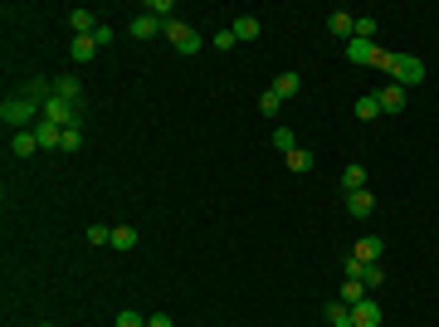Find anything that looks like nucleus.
Listing matches in <instances>:
<instances>
[{"instance_id":"obj_1","label":"nucleus","mask_w":439,"mask_h":327,"mask_svg":"<svg viewBox=\"0 0 439 327\" xmlns=\"http://www.w3.org/2000/svg\"><path fill=\"white\" fill-rule=\"evenodd\" d=\"M386 74H391L400 88H415V83H425V64L415 59V54H391V59H386Z\"/></svg>"},{"instance_id":"obj_2","label":"nucleus","mask_w":439,"mask_h":327,"mask_svg":"<svg viewBox=\"0 0 439 327\" xmlns=\"http://www.w3.org/2000/svg\"><path fill=\"white\" fill-rule=\"evenodd\" d=\"M44 123H54V127H78V123H83V107H74V103H64V98H54V93H49V103H44Z\"/></svg>"},{"instance_id":"obj_3","label":"nucleus","mask_w":439,"mask_h":327,"mask_svg":"<svg viewBox=\"0 0 439 327\" xmlns=\"http://www.w3.org/2000/svg\"><path fill=\"white\" fill-rule=\"evenodd\" d=\"M347 59H352V64H376V69H386L391 54H386V49H376L371 39H347Z\"/></svg>"},{"instance_id":"obj_4","label":"nucleus","mask_w":439,"mask_h":327,"mask_svg":"<svg viewBox=\"0 0 439 327\" xmlns=\"http://www.w3.org/2000/svg\"><path fill=\"white\" fill-rule=\"evenodd\" d=\"M167 39L176 44V54H200V44H205V39H200L191 25H181V20H171V25H167Z\"/></svg>"},{"instance_id":"obj_5","label":"nucleus","mask_w":439,"mask_h":327,"mask_svg":"<svg viewBox=\"0 0 439 327\" xmlns=\"http://www.w3.org/2000/svg\"><path fill=\"white\" fill-rule=\"evenodd\" d=\"M381 317H386V313H381L376 298H361V303L352 308V327H381Z\"/></svg>"},{"instance_id":"obj_6","label":"nucleus","mask_w":439,"mask_h":327,"mask_svg":"<svg viewBox=\"0 0 439 327\" xmlns=\"http://www.w3.org/2000/svg\"><path fill=\"white\" fill-rule=\"evenodd\" d=\"M352 254H356L361 264H381V254H386V240H381V235H366V240L352 244Z\"/></svg>"},{"instance_id":"obj_7","label":"nucleus","mask_w":439,"mask_h":327,"mask_svg":"<svg viewBox=\"0 0 439 327\" xmlns=\"http://www.w3.org/2000/svg\"><path fill=\"white\" fill-rule=\"evenodd\" d=\"M69 59H74V64H88V59H98V39H93V34H74V44H69Z\"/></svg>"},{"instance_id":"obj_8","label":"nucleus","mask_w":439,"mask_h":327,"mask_svg":"<svg viewBox=\"0 0 439 327\" xmlns=\"http://www.w3.org/2000/svg\"><path fill=\"white\" fill-rule=\"evenodd\" d=\"M54 98H64V103H74V107H83V83L78 78H54Z\"/></svg>"},{"instance_id":"obj_9","label":"nucleus","mask_w":439,"mask_h":327,"mask_svg":"<svg viewBox=\"0 0 439 327\" xmlns=\"http://www.w3.org/2000/svg\"><path fill=\"white\" fill-rule=\"evenodd\" d=\"M34 137H39V151H54V147H64V127H54V123H34Z\"/></svg>"},{"instance_id":"obj_10","label":"nucleus","mask_w":439,"mask_h":327,"mask_svg":"<svg viewBox=\"0 0 439 327\" xmlns=\"http://www.w3.org/2000/svg\"><path fill=\"white\" fill-rule=\"evenodd\" d=\"M127 30H132V39H151V34H167V20H156V15H137Z\"/></svg>"},{"instance_id":"obj_11","label":"nucleus","mask_w":439,"mask_h":327,"mask_svg":"<svg viewBox=\"0 0 439 327\" xmlns=\"http://www.w3.org/2000/svg\"><path fill=\"white\" fill-rule=\"evenodd\" d=\"M342 200H347V215H356V220L376 215V200H371V191H352V196H342Z\"/></svg>"},{"instance_id":"obj_12","label":"nucleus","mask_w":439,"mask_h":327,"mask_svg":"<svg viewBox=\"0 0 439 327\" xmlns=\"http://www.w3.org/2000/svg\"><path fill=\"white\" fill-rule=\"evenodd\" d=\"M376 103H381V113H400V107H405V88H400V83L381 88V93H376Z\"/></svg>"},{"instance_id":"obj_13","label":"nucleus","mask_w":439,"mask_h":327,"mask_svg":"<svg viewBox=\"0 0 439 327\" xmlns=\"http://www.w3.org/2000/svg\"><path fill=\"white\" fill-rule=\"evenodd\" d=\"M327 30H332V34H342V39H352V34H356V15L332 10V15H327Z\"/></svg>"},{"instance_id":"obj_14","label":"nucleus","mask_w":439,"mask_h":327,"mask_svg":"<svg viewBox=\"0 0 439 327\" xmlns=\"http://www.w3.org/2000/svg\"><path fill=\"white\" fill-rule=\"evenodd\" d=\"M268 88H273V93H279V98H293V93L303 88V74H293V69H283V74H279V78H273Z\"/></svg>"},{"instance_id":"obj_15","label":"nucleus","mask_w":439,"mask_h":327,"mask_svg":"<svg viewBox=\"0 0 439 327\" xmlns=\"http://www.w3.org/2000/svg\"><path fill=\"white\" fill-rule=\"evenodd\" d=\"M352 191H366V167H342V196H352Z\"/></svg>"},{"instance_id":"obj_16","label":"nucleus","mask_w":439,"mask_h":327,"mask_svg":"<svg viewBox=\"0 0 439 327\" xmlns=\"http://www.w3.org/2000/svg\"><path fill=\"white\" fill-rule=\"evenodd\" d=\"M10 151H15V156H34V151H39L34 127H30V132H10Z\"/></svg>"},{"instance_id":"obj_17","label":"nucleus","mask_w":439,"mask_h":327,"mask_svg":"<svg viewBox=\"0 0 439 327\" xmlns=\"http://www.w3.org/2000/svg\"><path fill=\"white\" fill-rule=\"evenodd\" d=\"M69 25H74V34H98V15L93 10H69Z\"/></svg>"},{"instance_id":"obj_18","label":"nucleus","mask_w":439,"mask_h":327,"mask_svg":"<svg viewBox=\"0 0 439 327\" xmlns=\"http://www.w3.org/2000/svg\"><path fill=\"white\" fill-rule=\"evenodd\" d=\"M230 30H235V39H239V44H249V39H259V30H264V25H259L254 15H239Z\"/></svg>"},{"instance_id":"obj_19","label":"nucleus","mask_w":439,"mask_h":327,"mask_svg":"<svg viewBox=\"0 0 439 327\" xmlns=\"http://www.w3.org/2000/svg\"><path fill=\"white\" fill-rule=\"evenodd\" d=\"M327 327H352V308H347L342 298L327 303Z\"/></svg>"},{"instance_id":"obj_20","label":"nucleus","mask_w":439,"mask_h":327,"mask_svg":"<svg viewBox=\"0 0 439 327\" xmlns=\"http://www.w3.org/2000/svg\"><path fill=\"white\" fill-rule=\"evenodd\" d=\"M337 298H342V303H347V308H356V303H361V298H366V284H361V279H347V284H342V293H337Z\"/></svg>"},{"instance_id":"obj_21","label":"nucleus","mask_w":439,"mask_h":327,"mask_svg":"<svg viewBox=\"0 0 439 327\" xmlns=\"http://www.w3.org/2000/svg\"><path fill=\"white\" fill-rule=\"evenodd\" d=\"M356 118H361V123H371V118H381V103H376V93H366V98H356Z\"/></svg>"},{"instance_id":"obj_22","label":"nucleus","mask_w":439,"mask_h":327,"mask_svg":"<svg viewBox=\"0 0 439 327\" xmlns=\"http://www.w3.org/2000/svg\"><path fill=\"white\" fill-rule=\"evenodd\" d=\"M273 147H279L283 156H288V151H298V137H293V127H273Z\"/></svg>"},{"instance_id":"obj_23","label":"nucleus","mask_w":439,"mask_h":327,"mask_svg":"<svg viewBox=\"0 0 439 327\" xmlns=\"http://www.w3.org/2000/svg\"><path fill=\"white\" fill-rule=\"evenodd\" d=\"M113 249H137V230L132 225H118L113 230Z\"/></svg>"},{"instance_id":"obj_24","label":"nucleus","mask_w":439,"mask_h":327,"mask_svg":"<svg viewBox=\"0 0 439 327\" xmlns=\"http://www.w3.org/2000/svg\"><path fill=\"white\" fill-rule=\"evenodd\" d=\"M361 284H366V288H381V284H386V268H381V264H366V268H361Z\"/></svg>"},{"instance_id":"obj_25","label":"nucleus","mask_w":439,"mask_h":327,"mask_svg":"<svg viewBox=\"0 0 439 327\" xmlns=\"http://www.w3.org/2000/svg\"><path fill=\"white\" fill-rule=\"evenodd\" d=\"M288 171H312V151H288Z\"/></svg>"},{"instance_id":"obj_26","label":"nucleus","mask_w":439,"mask_h":327,"mask_svg":"<svg viewBox=\"0 0 439 327\" xmlns=\"http://www.w3.org/2000/svg\"><path fill=\"white\" fill-rule=\"evenodd\" d=\"M171 10H176L171 0H147V15H156V20H167V25H171Z\"/></svg>"},{"instance_id":"obj_27","label":"nucleus","mask_w":439,"mask_h":327,"mask_svg":"<svg viewBox=\"0 0 439 327\" xmlns=\"http://www.w3.org/2000/svg\"><path fill=\"white\" fill-rule=\"evenodd\" d=\"M352 39H371V44H376V20H371V15H356V34H352Z\"/></svg>"},{"instance_id":"obj_28","label":"nucleus","mask_w":439,"mask_h":327,"mask_svg":"<svg viewBox=\"0 0 439 327\" xmlns=\"http://www.w3.org/2000/svg\"><path fill=\"white\" fill-rule=\"evenodd\" d=\"M279 103H283V98H279V93H273V88H268V93L259 98V113H264V118H273V113H279Z\"/></svg>"},{"instance_id":"obj_29","label":"nucleus","mask_w":439,"mask_h":327,"mask_svg":"<svg viewBox=\"0 0 439 327\" xmlns=\"http://www.w3.org/2000/svg\"><path fill=\"white\" fill-rule=\"evenodd\" d=\"M83 147V123L78 127H64V151H78Z\"/></svg>"},{"instance_id":"obj_30","label":"nucleus","mask_w":439,"mask_h":327,"mask_svg":"<svg viewBox=\"0 0 439 327\" xmlns=\"http://www.w3.org/2000/svg\"><path fill=\"white\" fill-rule=\"evenodd\" d=\"M113 327H147V317H142V313H132V308H122Z\"/></svg>"},{"instance_id":"obj_31","label":"nucleus","mask_w":439,"mask_h":327,"mask_svg":"<svg viewBox=\"0 0 439 327\" xmlns=\"http://www.w3.org/2000/svg\"><path fill=\"white\" fill-rule=\"evenodd\" d=\"M88 244H113V230H107V225H93V230H88Z\"/></svg>"},{"instance_id":"obj_32","label":"nucleus","mask_w":439,"mask_h":327,"mask_svg":"<svg viewBox=\"0 0 439 327\" xmlns=\"http://www.w3.org/2000/svg\"><path fill=\"white\" fill-rule=\"evenodd\" d=\"M93 39H98V49H107V44L118 39V30H113V25H98V34H93Z\"/></svg>"},{"instance_id":"obj_33","label":"nucleus","mask_w":439,"mask_h":327,"mask_svg":"<svg viewBox=\"0 0 439 327\" xmlns=\"http://www.w3.org/2000/svg\"><path fill=\"white\" fill-rule=\"evenodd\" d=\"M361 268H366V264H361L356 254H347V264H342V274H347V279H361Z\"/></svg>"},{"instance_id":"obj_34","label":"nucleus","mask_w":439,"mask_h":327,"mask_svg":"<svg viewBox=\"0 0 439 327\" xmlns=\"http://www.w3.org/2000/svg\"><path fill=\"white\" fill-rule=\"evenodd\" d=\"M235 44H239L235 30H220V34H215V49H235Z\"/></svg>"},{"instance_id":"obj_35","label":"nucleus","mask_w":439,"mask_h":327,"mask_svg":"<svg viewBox=\"0 0 439 327\" xmlns=\"http://www.w3.org/2000/svg\"><path fill=\"white\" fill-rule=\"evenodd\" d=\"M147 327H176V322H171L167 313H156V317H147Z\"/></svg>"},{"instance_id":"obj_36","label":"nucleus","mask_w":439,"mask_h":327,"mask_svg":"<svg viewBox=\"0 0 439 327\" xmlns=\"http://www.w3.org/2000/svg\"><path fill=\"white\" fill-rule=\"evenodd\" d=\"M44 327H49V322H44Z\"/></svg>"}]
</instances>
